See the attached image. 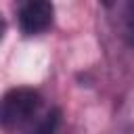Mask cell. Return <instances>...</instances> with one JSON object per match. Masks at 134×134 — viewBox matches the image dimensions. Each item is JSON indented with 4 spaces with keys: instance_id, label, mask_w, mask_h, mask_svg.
<instances>
[{
    "instance_id": "6da1fadb",
    "label": "cell",
    "mask_w": 134,
    "mask_h": 134,
    "mask_svg": "<svg viewBox=\"0 0 134 134\" xmlns=\"http://www.w3.org/2000/svg\"><path fill=\"white\" fill-rule=\"evenodd\" d=\"M46 105H48L46 98L34 88L8 90L2 100V128H4V132L8 134L15 128H19L21 124L34 119Z\"/></svg>"
},
{
    "instance_id": "7a4b0ae2",
    "label": "cell",
    "mask_w": 134,
    "mask_h": 134,
    "mask_svg": "<svg viewBox=\"0 0 134 134\" xmlns=\"http://www.w3.org/2000/svg\"><path fill=\"white\" fill-rule=\"evenodd\" d=\"M54 6L44 0H27L17 6V25L23 36H40L52 27Z\"/></svg>"
},
{
    "instance_id": "3957f363",
    "label": "cell",
    "mask_w": 134,
    "mask_h": 134,
    "mask_svg": "<svg viewBox=\"0 0 134 134\" xmlns=\"http://www.w3.org/2000/svg\"><path fill=\"white\" fill-rule=\"evenodd\" d=\"M8 134H67V128H65L61 109L46 105L34 119L21 124L19 128H15Z\"/></svg>"
},
{
    "instance_id": "277c9868",
    "label": "cell",
    "mask_w": 134,
    "mask_h": 134,
    "mask_svg": "<svg viewBox=\"0 0 134 134\" xmlns=\"http://www.w3.org/2000/svg\"><path fill=\"white\" fill-rule=\"evenodd\" d=\"M109 17L115 23L117 34L130 44L134 46V2H113L107 4Z\"/></svg>"
}]
</instances>
